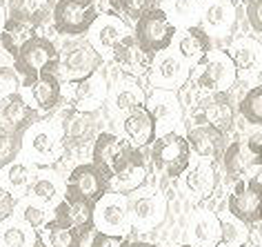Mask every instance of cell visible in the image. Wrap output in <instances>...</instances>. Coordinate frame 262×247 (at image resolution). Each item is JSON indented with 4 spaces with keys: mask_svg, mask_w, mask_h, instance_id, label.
<instances>
[{
    "mask_svg": "<svg viewBox=\"0 0 262 247\" xmlns=\"http://www.w3.org/2000/svg\"><path fill=\"white\" fill-rule=\"evenodd\" d=\"M91 162L109 180V192L131 194L147 183V165L140 149L111 132H98L91 142Z\"/></svg>",
    "mask_w": 262,
    "mask_h": 247,
    "instance_id": "cell-1",
    "label": "cell"
},
{
    "mask_svg": "<svg viewBox=\"0 0 262 247\" xmlns=\"http://www.w3.org/2000/svg\"><path fill=\"white\" fill-rule=\"evenodd\" d=\"M20 154H25L27 162L36 167H51L64 156V147L58 134L56 122L38 120L29 129L23 132Z\"/></svg>",
    "mask_w": 262,
    "mask_h": 247,
    "instance_id": "cell-2",
    "label": "cell"
},
{
    "mask_svg": "<svg viewBox=\"0 0 262 247\" xmlns=\"http://www.w3.org/2000/svg\"><path fill=\"white\" fill-rule=\"evenodd\" d=\"M189 80L200 92L218 94V92H229L235 85V80H238V74H235V67L227 51L211 49L189 71Z\"/></svg>",
    "mask_w": 262,
    "mask_h": 247,
    "instance_id": "cell-3",
    "label": "cell"
},
{
    "mask_svg": "<svg viewBox=\"0 0 262 247\" xmlns=\"http://www.w3.org/2000/svg\"><path fill=\"white\" fill-rule=\"evenodd\" d=\"M149 160H151L154 170L165 178H180L187 167L191 165V152H189L185 136L171 132L154 138V142L149 145Z\"/></svg>",
    "mask_w": 262,
    "mask_h": 247,
    "instance_id": "cell-4",
    "label": "cell"
},
{
    "mask_svg": "<svg viewBox=\"0 0 262 247\" xmlns=\"http://www.w3.org/2000/svg\"><path fill=\"white\" fill-rule=\"evenodd\" d=\"M14 69L16 74L25 80L51 71L58 76V49L56 45L45 36H34L27 45H23V49L14 58Z\"/></svg>",
    "mask_w": 262,
    "mask_h": 247,
    "instance_id": "cell-5",
    "label": "cell"
},
{
    "mask_svg": "<svg viewBox=\"0 0 262 247\" xmlns=\"http://www.w3.org/2000/svg\"><path fill=\"white\" fill-rule=\"evenodd\" d=\"M104 58L91 47L87 38H78L71 45L64 47V51H58V78L67 83L82 80L91 74H96L102 67Z\"/></svg>",
    "mask_w": 262,
    "mask_h": 247,
    "instance_id": "cell-6",
    "label": "cell"
},
{
    "mask_svg": "<svg viewBox=\"0 0 262 247\" xmlns=\"http://www.w3.org/2000/svg\"><path fill=\"white\" fill-rule=\"evenodd\" d=\"M131 232H151L167 218V198L158 190H140L127 196Z\"/></svg>",
    "mask_w": 262,
    "mask_h": 247,
    "instance_id": "cell-7",
    "label": "cell"
},
{
    "mask_svg": "<svg viewBox=\"0 0 262 247\" xmlns=\"http://www.w3.org/2000/svg\"><path fill=\"white\" fill-rule=\"evenodd\" d=\"M260 200H262L260 174H253V176L233 183L231 194L227 198V212L231 218L245 223L247 227H258L262 218Z\"/></svg>",
    "mask_w": 262,
    "mask_h": 247,
    "instance_id": "cell-8",
    "label": "cell"
},
{
    "mask_svg": "<svg viewBox=\"0 0 262 247\" xmlns=\"http://www.w3.org/2000/svg\"><path fill=\"white\" fill-rule=\"evenodd\" d=\"M58 134H60L64 154L67 152H80L89 147L98 134V120L96 114L80 112V109L67 107L56 120Z\"/></svg>",
    "mask_w": 262,
    "mask_h": 247,
    "instance_id": "cell-9",
    "label": "cell"
},
{
    "mask_svg": "<svg viewBox=\"0 0 262 247\" xmlns=\"http://www.w3.org/2000/svg\"><path fill=\"white\" fill-rule=\"evenodd\" d=\"M96 18L98 14L91 0H56L51 9L54 29L62 36H84Z\"/></svg>",
    "mask_w": 262,
    "mask_h": 247,
    "instance_id": "cell-10",
    "label": "cell"
},
{
    "mask_svg": "<svg viewBox=\"0 0 262 247\" xmlns=\"http://www.w3.org/2000/svg\"><path fill=\"white\" fill-rule=\"evenodd\" d=\"M176 29L169 18L165 16V11L160 7L147 11L145 16H140L136 20L134 27V38L142 49H147L149 54H158V51L171 49L173 38H176Z\"/></svg>",
    "mask_w": 262,
    "mask_h": 247,
    "instance_id": "cell-11",
    "label": "cell"
},
{
    "mask_svg": "<svg viewBox=\"0 0 262 247\" xmlns=\"http://www.w3.org/2000/svg\"><path fill=\"white\" fill-rule=\"evenodd\" d=\"M94 230L102 234H114V236H124L131 234L129 223V207L127 196L116 192H107L94 203Z\"/></svg>",
    "mask_w": 262,
    "mask_h": 247,
    "instance_id": "cell-12",
    "label": "cell"
},
{
    "mask_svg": "<svg viewBox=\"0 0 262 247\" xmlns=\"http://www.w3.org/2000/svg\"><path fill=\"white\" fill-rule=\"evenodd\" d=\"M189 69L185 63L180 60L173 51H158L151 60V67L147 71V78L154 89H167V92H176V89L185 87L189 83Z\"/></svg>",
    "mask_w": 262,
    "mask_h": 247,
    "instance_id": "cell-13",
    "label": "cell"
},
{
    "mask_svg": "<svg viewBox=\"0 0 262 247\" xmlns=\"http://www.w3.org/2000/svg\"><path fill=\"white\" fill-rule=\"evenodd\" d=\"M145 109L154 118L156 138L176 132V127L182 122V105H180V98L176 96V92L154 89L145 98Z\"/></svg>",
    "mask_w": 262,
    "mask_h": 247,
    "instance_id": "cell-14",
    "label": "cell"
},
{
    "mask_svg": "<svg viewBox=\"0 0 262 247\" xmlns=\"http://www.w3.org/2000/svg\"><path fill=\"white\" fill-rule=\"evenodd\" d=\"M109 192V180L102 176L94 162H80L69 172L67 180H64V194L69 196L84 198L89 203H96L102 194Z\"/></svg>",
    "mask_w": 262,
    "mask_h": 247,
    "instance_id": "cell-15",
    "label": "cell"
},
{
    "mask_svg": "<svg viewBox=\"0 0 262 247\" xmlns=\"http://www.w3.org/2000/svg\"><path fill=\"white\" fill-rule=\"evenodd\" d=\"M107 92H109L107 80L98 71L82 78V80L67 83V96L71 100V107L80 109V112H89V114H96L104 105Z\"/></svg>",
    "mask_w": 262,
    "mask_h": 247,
    "instance_id": "cell-16",
    "label": "cell"
},
{
    "mask_svg": "<svg viewBox=\"0 0 262 247\" xmlns=\"http://www.w3.org/2000/svg\"><path fill=\"white\" fill-rule=\"evenodd\" d=\"M154 56L156 54H149L147 49H142L140 45L136 43L134 34H127L114 45L109 58L124 71V74H129L131 78H140V76H147Z\"/></svg>",
    "mask_w": 262,
    "mask_h": 247,
    "instance_id": "cell-17",
    "label": "cell"
},
{
    "mask_svg": "<svg viewBox=\"0 0 262 247\" xmlns=\"http://www.w3.org/2000/svg\"><path fill=\"white\" fill-rule=\"evenodd\" d=\"M54 218L76 230L84 238L87 234L94 232V203L62 194V198L54 205Z\"/></svg>",
    "mask_w": 262,
    "mask_h": 247,
    "instance_id": "cell-18",
    "label": "cell"
},
{
    "mask_svg": "<svg viewBox=\"0 0 262 247\" xmlns=\"http://www.w3.org/2000/svg\"><path fill=\"white\" fill-rule=\"evenodd\" d=\"M185 140L189 145V152H193L200 160H207V162L218 160L227 147L225 134L213 129L211 125H205V122H195V125L189 127L185 134Z\"/></svg>",
    "mask_w": 262,
    "mask_h": 247,
    "instance_id": "cell-19",
    "label": "cell"
},
{
    "mask_svg": "<svg viewBox=\"0 0 262 247\" xmlns=\"http://www.w3.org/2000/svg\"><path fill=\"white\" fill-rule=\"evenodd\" d=\"M145 98L147 94L142 92V87L138 85L136 78H120L114 87L107 92V105H109V112L116 116V118H124L127 114L136 112V109L145 107Z\"/></svg>",
    "mask_w": 262,
    "mask_h": 247,
    "instance_id": "cell-20",
    "label": "cell"
},
{
    "mask_svg": "<svg viewBox=\"0 0 262 247\" xmlns=\"http://www.w3.org/2000/svg\"><path fill=\"white\" fill-rule=\"evenodd\" d=\"M220 158H222V170H225L227 183H231V185L242 178H249V176H253V174H258V167L262 160L249 152L242 140H233L231 145H227Z\"/></svg>",
    "mask_w": 262,
    "mask_h": 247,
    "instance_id": "cell-21",
    "label": "cell"
},
{
    "mask_svg": "<svg viewBox=\"0 0 262 247\" xmlns=\"http://www.w3.org/2000/svg\"><path fill=\"white\" fill-rule=\"evenodd\" d=\"M38 120H40V116L20 92L0 98V125L9 127L11 132L23 134L25 129H29Z\"/></svg>",
    "mask_w": 262,
    "mask_h": 247,
    "instance_id": "cell-22",
    "label": "cell"
},
{
    "mask_svg": "<svg viewBox=\"0 0 262 247\" xmlns=\"http://www.w3.org/2000/svg\"><path fill=\"white\" fill-rule=\"evenodd\" d=\"M87 34H89L87 40H89L91 47H94L102 58H109L114 45L120 40V38L131 34V31H129L127 25L120 20V16H98Z\"/></svg>",
    "mask_w": 262,
    "mask_h": 247,
    "instance_id": "cell-23",
    "label": "cell"
},
{
    "mask_svg": "<svg viewBox=\"0 0 262 247\" xmlns=\"http://www.w3.org/2000/svg\"><path fill=\"white\" fill-rule=\"evenodd\" d=\"M176 56L187 65L189 69L195 67L209 51H211V36L200 27H187L176 31Z\"/></svg>",
    "mask_w": 262,
    "mask_h": 247,
    "instance_id": "cell-24",
    "label": "cell"
},
{
    "mask_svg": "<svg viewBox=\"0 0 262 247\" xmlns=\"http://www.w3.org/2000/svg\"><path fill=\"white\" fill-rule=\"evenodd\" d=\"M233 102L229 98L227 92H218V94H209L205 100H200L198 107V122L211 125L213 129L227 134L233 127Z\"/></svg>",
    "mask_w": 262,
    "mask_h": 247,
    "instance_id": "cell-25",
    "label": "cell"
},
{
    "mask_svg": "<svg viewBox=\"0 0 262 247\" xmlns=\"http://www.w3.org/2000/svg\"><path fill=\"white\" fill-rule=\"evenodd\" d=\"M215 187H218V172H215L213 162L198 160L195 165H189L182 174V190L193 200L209 198Z\"/></svg>",
    "mask_w": 262,
    "mask_h": 247,
    "instance_id": "cell-26",
    "label": "cell"
},
{
    "mask_svg": "<svg viewBox=\"0 0 262 247\" xmlns=\"http://www.w3.org/2000/svg\"><path fill=\"white\" fill-rule=\"evenodd\" d=\"M25 87H27L31 102H34L40 112H51V109H56L58 102L62 98L60 78L56 74H51V71H45V74L31 78V80H25Z\"/></svg>",
    "mask_w": 262,
    "mask_h": 247,
    "instance_id": "cell-27",
    "label": "cell"
},
{
    "mask_svg": "<svg viewBox=\"0 0 262 247\" xmlns=\"http://www.w3.org/2000/svg\"><path fill=\"white\" fill-rule=\"evenodd\" d=\"M202 29L209 36H225L235 27V5L233 0H207L200 16Z\"/></svg>",
    "mask_w": 262,
    "mask_h": 247,
    "instance_id": "cell-28",
    "label": "cell"
},
{
    "mask_svg": "<svg viewBox=\"0 0 262 247\" xmlns=\"http://www.w3.org/2000/svg\"><path fill=\"white\" fill-rule=\"evenodd\" d=\"M120 125H122L124 140H127L131 147H136V149L149 147L154 142V138H156L154 118H151V114H149L145 107H140V109H136V112L127 114L120 120Z\"/></svg>",
    "mask_w": 262,
    "mask_h": 247,
    "instance_id": "cell-29",
    "label": "cell"
},
{
    "mask_svg": "<svg viewBox=\"0 0 262 247\" xmlns=\"http://www.w3.org/2000/svg\"><path fill=\"white\" fill-rule=\"evenodd\" d=\"M227 54L231 58L238 78H251L260 71L262 47H260L258 40H253V38H238Z\"/></svg>",
    "mask_w": 262,
    "mask_h": 247,
    "instance_id": "cell-30",
    "label": "cell"
},
{
    "mask_svg": "<svg viewBox=\"0 0 262 247\" xmlns=\"http://www.w3.org/2000/svg\"><path fill=\"white\" fill-rule=\"evenodd\" d=\"M34 180V172H31L27 160H11L9 165H5L0 170V190L11 194L16 200L27 196L29 185Z\"/></svg>",
    "mask_w": 262,
    "mask_h": 247,
    "instance_id": "cell-31",
    "label": "cell"
},
{
    "mask_svg": "<svg viewBox=\"0 0 262 247\" xmlns=\"http://www.w3.org/2000/svg\"><path fill=\"white\" fill-rule=\"evenodd\" d=\"M82 236L60 220L51 218L36 232V247H82Z\"/></svg>",
    "mask_w": 262,
    "mask_h": 247,
    "instance_id": "cell-32",
    "label": "cell"
},
{
    "mask_svg": "<svg viewBox=\"0 0 262 247\" xmlns=\"http://www.w3.org/2000/svg\"><path fill=\"white\" fill-rule=\"evenodd\" d=\"M189 238H191L193 247H215L220 238V223H218V214L213 212H195L191 223H189Z\"/></svg>",
    "mask_w": 262,
    "mask_h": 247,
    "instance_id": "cell-33",
    "label": "cell"
},
{
    "mask_svg": "<svg viewBox=\"0 0 262 247\" xmlns=\"http://www.w3.org/2000/svg\"><path fill=\"white\" fill-rule=\"evenodd\" d=\"M160 9L165 11V16L176 29L198 27L200 25V16H202L200 0H160Z\"/></svg>",
    "mask_w": 262,
    "mask_h": 247,
    "instance_id": "cell-34",
    "label": "cell"
},
{
    "mask_svg": "<svg viewBox=\"0 0 262 247\" xmlns=\"http://www.w3.org/2000/svg\"><path fill=\"white\" fill-rule=\"evenodd\" d=\"M34 36H38V29L34 25L25 23L20 18L7 16V20L3 25V31H0V45H3V49L11 58H16V54L23 49V45H27Z\"/></svg>",
    "mask_w": 262,
    "mask_h": 247,
    "instance_id": "cell-35",
    "label": "cell"
},
{
    "mask_svg": "<svg viewBox=\"0 0 262 247\" xmlns=\"http://www.w3.org/2000/svg\"><path fill=\"white\" fill-rule=\"evenodd\" d=\"M56 0H9V14L14 18L34 25L36 29H40L45 23H49L51 9H54Z\"/></svg>",
    "mask_w": 262,
    "mask_h": 247,
    "instance_id": "cell-36",
    "label": "cell"
},
{
    "mask_svg": "<svg viewBox=\"0 0 262 247\" xmlns=\"http://www.w3.org/2000/svg\"><path fill=\"white\" fill-rule=\"evenodd\" d=\"M27 196L42 205H56L58 200L62 198L60 180H58L54 172H38V174H34V180H31V185H29Z\"/></svg>",
    "mask_w": 262,
    "mask_h": 247,
    "instance_id": "cell-37",
    "label": "cell"
},
{
    "mask_svg": "<svg viewBox=\"0 0 262 247\" xmlns=\"http://www.w3.org/2000/svg\"><path fill=\"white\" fill-rule=\"evenodd\" d=\"M14 218L18 223H23L25 227L38 232L40 227L47 223V205L38 203V200L29 198V196H23L16 200V210H14Z\"/></svg>",
    "mask_w": 262,
    "mask_h": 247,
    "instance_id": "cell-38",
    "label": "cell"
},
{
    "mask_svg": "<svg viewBox=\"0 0 262 247\" xmlns=\"http://www.w3.org/2000/svg\"><path fill=\"white\" fill-rule=\"evenodd\" d=\"M220 223V238L215 247H245L251 240L253 227H247L245 223L235 220L231 216H218Z\"/></svg>",
    "mask_w": 262,
    "mask_h": 247,
    "instance_id": "cell-39",
    "label": "cell"
},
{
    "mask_svg": "<svg viewBox=\"0 0 262 247\" xmlns=\"http://www.w3.org/2000/svg\"><path fill=\"white\" fill-rule=\"evenodd\" d=\"M0 247H36V232L18 220H5L0 227Z\"/></svg>",
    "mask_w": 262,
    "mask_h": 247,
    "instance_id": "cell-40",
    "label": "cell"
},
{
    "mask_svg": "<svg viewBox=\"0 0 262 247\" xmlns=\"http://www.w3.org/2000/svg\"><path fill=\"white\" fill-rule=\"evenodd\" d=\"M20 145H23V134L11 132L9 127L0 125V170L20 156Z\"/></svg>",
    "mask_w": 262,
    "mask_h": 247,
    "instance_id": "cell-41",
    "label": "cell"
},
{
    "mask_svg": "<svg viewBox=\"0 0 262 247\" xmlns=\"http://www.w3.org/2000/svg\"><path fill=\"white\" fill-rule=\"evenodd\" d=\"M240 114L242 118L251 125H262V87L255 85L242 96L240 100Z\"/></svg>",
    "mask_w": 262,
    "mask_h": 247,
    "instance_id": "cell-42",
    "label": "cell"
},
{
    "mask_svg": "<svg viewBox=\"0 0 262 247\" xmlns=\"http://www.w3.org/2000/svg\"><path fill=\"white\" fill-rule=\"evenodd\" d=\"M158 7H160V0H120V14L129 16L131 20H138L147 11L158 9Z\"/></svg>",
    "mask_w": 262,
    "mask_h": 247,
    "instance_id": "cell-43",
    "label": "cell"
},
{
    "mask_svg": "<svg viewBox=\"0 0 262 247\" xmlns=\"http://www.w3.org/2000/svg\"><path fill=\"white\" fill-rule=\"evenodd\" d=\"M20 76L16 74L14 67H0V98L5 96L14 94V92H20Z\"/></svg>",
    "mask_w": 262,
    "mask_h": 247,
    "instance_id": "cell-44",
    "label": "cell"
},
{
    "mask_svg": "<svg viewBox=\"0 0 262 247\" xmlns=\"http://www.w3.org/2000/svg\"><path fill=\"white\" fill-rule=\"evenodd\" d=\"M247 20L253 34H262V0H247Z\"/></svg>",
    "mask_w": 262,
    "mask_h": 247,
    "instance_id": "cell-45",
    "label": "cell"
},
{
    "mask_svg": "<svg viewBox=\"0 0 262 247\" xmlns=\"http://www.w3.org/2000/svg\"><path fill=\"white\" fill-rule=\"evenodd\" d=\"M124 236H114V234H102L96 232L91 238V247H122L124 245Z\"/></svg>",
    "mask_w": 262,
    "mask_h": 247,
    "instance_id": "cell-46",
    "label": "cell"
},
{
    "mask_svg": "<svg viewBox=\"0 0 262 247\" xmlns=\"http://www.w3.org/2000/svg\"><path fill=\"white\" fill-rule=\"evenodd\" d=\"M14 210H16V198L0 190V225L14 216Z\"/></svg>",
    "mask_w": 262,
    "mask_h": 247,
    "instance_id": "cell-47",
    "label": "cell"
},
{
    "mask_svg": "<svg viewBox=\"0 0 262 247\" xmlns=\"http://www.w3.org/2000/svg\"><path fill=\"white\" fill-rule=\"evenodd\" d=\"M245 145H247V149L251 152L253 156H262V134L260 132H255V134H251L249 138L245 140Z\"/></svg>",
    "mask_w": 262,
    "mask_h": 247,
    "instance_id": "cell-48",
    "label": "cell"
},
{
    "mask_svg": "<svg viewBox=\"0 0 262 247\" xmlns=\"http://www.w3.org/2000/svg\"><path fill=\"white\" fill-rule=\"evenodd\" d=\"M122 247H158L156 243H149V240H138V238H134V240H124V245Z\"/></svg>",
    "mask_w": 262,
    "mask_h": 247,
    "instance_id": "cell-49",
    "label": "cell"
},
{
    "mask_svg": "<svg viewBox=\"0 0 262 247\" xmlns=\"http://www.w3.org/2000/svg\"><path fill=\"white\" fill-rule=\"evenodd\" d=\"M7 20V9L3 7V3H0V31H3V25Z\"/></svg>",
    "mask_w": 262,
    "mask_h": 247,
    "instance_id": "cell-50",
    "label": "cell"
},
{
    "mask_svg": "<svg viewBox=\"0 0 262 247\" xmlns=\"http://www.w3.org/2000/svg\"><path fill=\"white\" fill-rule=\"evenodd\" d=\"M176 247H193V245H189V243H180V245H176Z\"/></svg>",
    "mask_w": 262,
    "mask_h": 247,
    "instance_id": "cell-51",
    "label": "cell"
},
{
    "mask_svg": "<svg viewBox=\"0 0 262 247\" xmlns=\"http://www.w3.org/2000/svg\"><path fill=\"white\" fill-rule=\"evenodd\" d=\"M0 3H3V0H0Z\"/></svg>",
    "mask_w": 262,
    "mask_h": 247,
    "instance_id": "cell-52",
    "label": "cell"
}]
</instances>
